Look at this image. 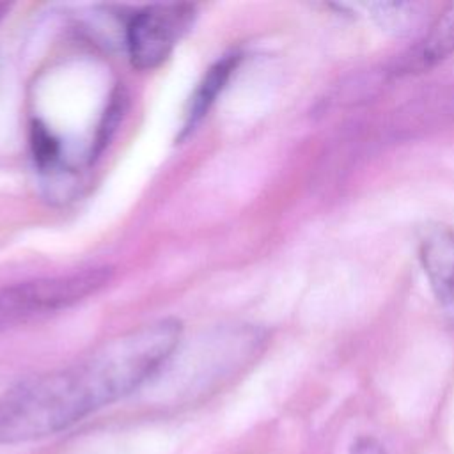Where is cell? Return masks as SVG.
<instances>
[{"instance_id": "obj_1", "label": "cell", "mask_w": 454, "mask_h": 454, "mask_svg": "<svg viewBox=\"0 0 454 454\" xmlns=\"http://www.w3.org/2000/svg\"><path fill=\"white\" fill-rule=\"evenodd\" d=\"M181 323L158 319L119 333L76 362L27 378L0 395V443L57 434L151 380L172 356Z\"/></svg>"}, {"instance_id": "obj_2", "label": "cell", "mask_w": 454, "mask_h": 454, "mask_svg": "<svg viewBox=\"0 0 454 454\" xmlns=\"http://www.w3.org/2000/svg\"><path fill=\"white\" fill-rule=\"evenodd\" d=\"M110 275V268H89L2 287L0 332L82 301L108 284Z\"/></svg>"}, {"instance_id": "obj_3", "label": "cell", "mask_w": 454, "mask_h": 454, "mask_svg": "<svg viewBox=\"0 0 454 454\" xmlns=\"http://www.w3.org/2000/svg\"><path fill=\"white\" fill-rule=\"evenodd\" d=\"M195 18L190 4H156L135 12L128 23V53L138 69L160 66Z\"/></svg>"}, {"instance_id": "obj_4", "label": "cell", "mask_w": 454, "mask_h": 454, "mask_svg": "<svg viewBox=\"0 0 454 454\" xmlns=\"http://www.w3.org/2000/svg\"><path fill=\"white\" fill-rule=\"evenodd\" d=\"M419 259L436 301L454 319V229L440 223L426 227Z\"/></svg>"}, {"instance_id": "obj_5", "label": "cell", "mask_w": 454, "mask_h": 454, "mask_svg": "<svg viewBox=\"0 0 454 454\" xmlns=\"http://www.w3.org/2000/svg\"><path fill=\"white\" fill-rule=\"evenodd\" d=\"M239 62V55L231 53L222 57L220 60H216L202 76V80L199 82L197 89L193 90L186 114H184V122H183V129H181V137H186L188 133H192L197 124L204 119V115H207L209 108L213 106V103L216 101L218 94L223 90L225 83L229 82L232 71L236 69Z\"/></svg>"}, {"instance_id": "obj_6", "label": "cell", "mask_w": 454, "mask_h": 454, "mask_svg": "<svg viewBox=\"0 0 454 454\" xmlns=\"http://www.w3.org/2000/svg\"><path fill=\"white\" fill-rule=\"evenodd\" d=\"M454 51V4H450L431 27L427 35L411 53V59L403 62L404 69H429L445 60Z\"/></svg>"}, {"instance_id": "obj_7", "label": "cell", "mask_w": 454, "mask_h": 454, "mask_svg": "<svg viewBox=\"0 0 454 454\" xmlns=\"http://www.w3.org/2000/svg\"><path fill=\"white\" fill-rule=\"evenodd\" d=\"M376 23L397 35L410 34L422 23L424 11L420 4H395V2H378L365 5Z\"/></svg>"}, {"instance_id": "obj_8", "label": "cell", "mask_w": 454, "mask_h": 454, "mask_svg": "<svg viewBox=\"0 0 454 454\" xmlns=\"http://www.w3.org/2000/svg\"><path fill=\"white\" fill-rule=\"evenodd\" d=\"M32 147L41 167H53L59 161V144L43 126L32 128Z\"/></svg>"}, {"instance_id": "obj_9", "label": "cell", "mask_w": 454, "mask_h": 454, "mask_svg": "<svg viewBox=\"0 0 454 454\" xmlns=\"http://www.w3.org/2000/svg\"><path fill=\"white\" fill-rule=\"evenodd\" d=\"M351 454H388V452L385 450V447L376 438L360 436L351 445Z\"/></svg>"}]
</instances>
